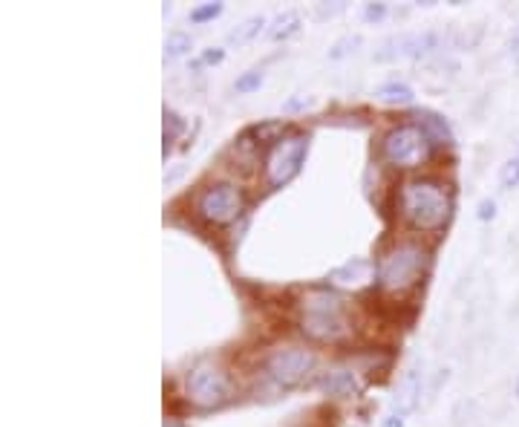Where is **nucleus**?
<instances>
[{
    "mask_svg": "<svg viewBox=\"0 0 519 427\" xmlns=\"http://www.w3.org/2000/svg\"><path fill=\"white\" fill-rule=\"evenodd\" d=\"M375 96L381 101H387V104H413L416 101V93L407 84H401V81H390V84L378 87Z\"/></svg>",
    "mask_w": 519,
    "mask_h": 427,
    "instance_id": "15",
    "label": "nucleus"
},
{
    "mask_svg": "<svg viewBox=\"0 0 519 427\" xmlns=\"http://www.w3.org/2000/svg\"><path fill=\"white\" fill-rule=\"evenodd\" d=\"M321 390L332 399H352L361 393V381L352 370L346 367H338V370H329L326 376L321 378Z\"/></svg>",
    "mask_w": 519,
    "mask_h": 427,
    "instance_id": "12",
    "label": "nucleus"
},
{
    "mask_svg": "<svg viewBox=\"0 0 519 427\" xmlns=\"http://www.w3.org/2000/svg\"><path fill=\"white\" fill-rule=\"evenodd\" d=\"M309 104H312L309 96H295V99H289L283 104V110H286V113H295V110H303V107H309Z\"/></svg>",
    "mask_w": 519,
    "mask_h": 427,
    "instance_id": "24",
    "label": "nucleus"
},
{
    "mask_svg": "<svg viewBox=\"0 0 519 427\" xmlns=\"http://www.w3.org/2000/svg\"><path fill=\"white\" fill-rule=\"evenodd\" d=\"M514 390H517V399H519V378H517V387H514Z\"/></svg>",
    "mask_w": 519,
    "mask_h": 427,
    "instance_id": "31",
    "label": "nucleus"
},
{
    "mask_svg": "<svg viewBox=\"0 0 519 427\" xmlns=\"http://www.w3.org/2000/svg\"><path fill=\"white\" fill-rule=\"evenodd\" d=\"M499 185H502L505 191L517 188L519 185V156L508 159V162L502 165V171H499Z\"/></svg>",
    "mask_w": 519,
    "mask_h": 427,
    "instance_id": "19",
    "label": "nucleus"
},
{
    "mask_svg": "<svg viewBox=\"0 0 519 427\" xmlns=\"http://www.w3.org/2000/svg\"><path fill=\"white\" fill-rule=\"evenodd\" d=\"M346 9V3H332V6H329V3H321V6H318V18H332V15H338V12H344Z\"/></svg>",
    "mask_w": 519,
    "mask_h": 427,
    "instance_id": "25",
    "label": "nucleus"
},
{
    "mask_svg": "<svg viewBox=\"0 0 519 427\" xmlns=\"http://www.w3.org/2000/svg\"><path fill=\"white\" fill-rule=\"evenodd\" d=\"M300 329L315 338V341H341L349 332V318H346V303L326 292L315 289L303 298V315H300Z\"/></svg>",
    "mask_w": 519,
    "mask_h": 427,
    "instance_id": "2",
    "label": "nucleus"
},
{
    "mask_svg": "<svg viewBox=\"0 0 519 427\" xmlns=\"http://www.w3.org/2000/svg\"><path fill=\"white\" fill-rule=\"evenodd\" d=\"M309 153V133H286L274 142L266 156V182L269 188H286L306 162Z\"/></svg>",
    "mask_w": 519,
    "mask_h": 427,
    "instance_id": "4",
    "label": "nucleus"
},
{
    "mask_svg": "<svg viewBox=\"0 0 519 427\" xmlns=\"http://www.w3.org/2000/svg\"><path fill=\"white\" fill-rule=\"evenodd\" d=\"M185 130V122L176 116V113H171V110H165V151L171 148V142Z\"/></svg>",
    "mask_w": 519,
    "mask_h": 427,
    "instance_id": "20",
    "label": "nucleus"
},
{
    "mask_svg": "<svg viewBox=\"0 0 519 427\" xmlns=\"http://www.w3.org/2000/svg\"><path fill=\"white\" fill-rule=\"evenodd\" d=\"M439 47V35L436 32H401L387 38L378 50L375 61H398V58H424Z\"/></svg>",
    "mask_w": 519,
    "mask_h": 427,
    "instance_id": "9",
    "label": "nucleus"
},
{
    "mask_svg": "<svg viewBox=\"0 0 519 427\" xmlns=\"http://www.w3.org/2000/svg\"><path fill=\"white\" fill-rule=\"evenodd\" d=\"M361 44V35H344L332 50H329V58H344L349 52H355V47Z\"/></svg>",
    "mask_w": 519,
    "mask_h": 427,
    "instance_id": "22",
    "label": "nucleus"
},
{
    "mask_svg": "<svg viewBox=\"0 0 519 427\" xmlns=\"http://www.w3.org/2000/svg\"><path fill=\"white\" fill-rule=\"evenodd\" d=\"M225 58L223 50H205L202 52V58H199V64H220Z\"/></svg>",
    "mask_w": 519,
    "mask_h": 427,
    "instance_id": "28",
    "label": "nucleus"
},
{
    "mask_svg": "<svg viewBox=\"0 0 519 427\" xmlns=\"http://www.w3.org/2000/svg\"><path fill=\"white\" fill-rule=\"evenodd\" d=\"M421 122H424V133H430L433 139H439V142H450V125H447L442 116H436V113H421Z\"/></svg>",
    "mask_w": 519,
    "mask_h": 427,
    "instance_id": "17",
    "label": "nucleus"
},
{
    "mask_svg": "<svg viewBox=\"0 0 519 427\" xmlns=\"http://www.w3.org/2000/svg\"><path fill=\"white\" fill-rule=\"evenodd\" d=\"M421 402V370L419 367H413V370H407L404 378L398 381L396 393H393V399H390V413H398V416H410Z\"/></svg>",
    "mask_w": 519,
    "mask_h": 427,
    "instance_id": "11",
    "label": "nucleus"
},
{
    "mask_svg": "<svg viewBox=\"0 0 519 427\" xmlns=\"http://www.w3.org/2000/svg\"><path fill=\"white\" fill-rule=\"evenodd\" d=\"M508 52H511V61L519 64V26L511 32V38H508Z\"/></svg>",
    "mask_w": 519,
    "mask_h": 427,
    "instance_id": "27",
    "label": "nucleus"
},
{
    "mask_svg": "<svg viewBox=\"0 0 519 427\" xmlns=\"http://www.w3.org/2000/svg\"><path fill=\"white\" fill-rule=\"evenodd\" d=\"M312 367H315V355L306 350V347L274 350L269 355V361H266V373L283 390H292L297 384H303V378L312 373Z\"/></svg>",
    "mask_w": 519,
    "mask_h": 427,
    "instance_id": "8",
    "label": "nucleus"
},
{
    "mask_svg": "<svg viewBox=\"0 0 519 427\" xmlns=\"http://www.w3.org/2000/svg\"><path fill=\"white\" fill-rule=\"evenodd\" d=\"M263 26H266V18L263 15H251V18H246V21H240V24L234 26L231 32H228V44L231 47H246V44H251L260 32H263Z\"/></svg>",
    "mask_w": 519,
    "mask_h": 427,
    "instance_id": "14",
    "label": "nucleus"
},
{
    "mask_svg": "<svg viewBox=\"0 0 519 427\" xmlns=\"http://www.w3.org/2000/svg\"><path fill=\"white\" fill-rule=\"evenodd\" d=\"M297 32H300V12H297V9H286V12H280L272 24H269V29H266L269 41H274V44L289 41V38L297 35Z\"/></svg>",
    "mask_w": 519,
    "mask_h": 427,
    "instance_id": "13",
    "label": "nucleus"
},
{
    "mask_svg": "<svg viewBox=\"0 0 519 427\" xmlns=\"http://www.w3.org/2000/svg\"><path fill=\"white\" fill-rule=\"evenodd\" d=\"M165 427H185L182 422H165Z\"/></svg>",
    "mask_w": 519,
    "mask_h": 427,
    "instance_id": "30",
    "label": "nucleus"
},
{
    "mask_svg": "<svg viewBox=\"0 0 519 427\" xmlns=\"http://www.w3.org/2000/svg\"><path fill=\"white\" fill-rule=\"evenodd\" d=\"M194 50V38L188 32H171L165 38V58H182Z\"/></svg>",
    "mask_w": 519,
    "mask_h": 427,
    "instance_id": "16",
    "label": "nucleus"
},
{
    "mask_svg": "<svg viewBox=\"0 0 519 427\" xmlns=\"http://www.w3.org/2000/svg\"><path fill=\"white\" fill-rule=\"evenodd\" d=\"M372 275H375L372 260H367V257H352L349 263L329 272V283L338 286V289H364L367 283H372Z\"/></svg>",
    "mask_w": 519,
    "mask_h": 427,
    "instance_id": "10",
    "label": "nucleus"
},
{
    "mask_svg": "<svg viewBox=\"0 0 519 427\" xmlns=\"http://www.w3.org/2000/svg\"><path fill=\"white\" fill-rule=\"evenodd\" d=\"M494 214H496L494 200H482V202H479V214H476L479 220H494Z\"/></svg>",
    "mask_w": 519,
    "mask_h": 427,
    "instance_id": "26",
    "label": "nucleus"
},
{
    "mask_svg": "<svg viewBox=\"0 0 519 427\" xmlns=\"http://www.w3.org/2000/svg\"><path fill=\"white\" fill-rule=\"evenodd\" d=\"M197 214L211 226H231L243 214V194L234 185H211L199 194Z\"/></svg>",
    "mask_w": 519,
    "mask_h": 427,
    "instance_id": "7",
    "label": "nucleus"
},
{
    "mask_svg": "<svg viewBox=\"0 0 519 427\" xmlns=\"http://www.w3.org/2000/svg\"><path fill=\"white\" fill-rule=\"evenodd\" d=\"M223 3H202V6H194L191 9V21L194 24H205V21H214V18H220L223 15Z\"/></svg>",
    "mask_w": 519,
    "mask_h": 427,
    "instance_id": "18",
    "label": "nucleus"
},
{
    "mask_svg": "<svg viewBox=\"0 0 519 427\" xmlns=\"http://www.w3.org/2000/svg\"><path fill=\"white\" fill-rule=\"evenodd\" d=\"M381 153L396 168H416L421 159L427 156V133L416 125L393 127L381 139Z\"/></svg>",
    "mask_w": 519,
    "mask_h": 427,
    "instance_id": "6",
    "label": "nucleus"
},
{
    "mask_svg": "<svg viewBox=\"0 0 519 427\" xmlns=\"http://www.w3.org/2000/svg\"><path fill=\"white\" fill-rule=\"evenodd\" d=\"M228 390H231L228 376H225L223 367H217L214 361H199L185 376V393L202 410L220 407L228 399Z\"/></svg>",
    "mask_w": 519,
    "mask_h": 427,
    "instance_id": "5",
    "label": "nucleus"
},
{
    "mask_svg": "<svg viewBox=\"0 0 519 427\" xmlns=\"http://www.w3.org/2000/svg\"><path fill=\"white\" fill-rule=\"evenodd\" d=\"M453 211L450 194L436 179H410L401 188V217L419 231H439Z\"/></svg>",
    "mask_w": 519,
    "mask_h": 427,
    "instance_id": "1",
    "label": "nucleus"
},
{
    "mask_svg": "<svg viewBox=\"0 0 519 427\" xmlns=\"http://www.w3.org/2000/svg\"><path fill=\"white\" fill-rule=\"evenodd\" d=\"M384 15H387V3H367V6H364V21H367V24L384 21Z\"/></svg>",
    "mask_w": 519,
    "mask_h": 427,
    "instance_id": "23",
    "label": "nucleus"
},
{
    "mask_svg": "<svg viewBox=\"0 0 519 427\" xmlns=\"http://www.w3.org/2000/svg\"><path fill=\"white\" fill-rule=\"evenodd\" d=\"M263 84V73L260 70H248L246 76H240L234 81V90L237 93H251V90H257Z\"/></svg>",
    "mask_w": 519,
    "mask_h": 427,
    "instance_id": "21",
    "label": "nucleus"
},
{
    "mask_svg": "<svg viewBox=\"0 0 519 427\" xmlns=\"http://www.w3.org/2000/svg\"><path fill=\"white\" fill-rule=\"evenodd\" d=\"M407 425V416H398V413H387L381 427H404Z\"/></svg>",
    "mask_w": 519,
    "mask_h": 427,
    "instance_id": "29",
    "label": "nucleus"
},
{
    "mask_svg": "<svg viewBox=\"0 0 519 427\" xmlns=\"http://www.w3.org/2000/svg\"><path fill=\"white\" fill-rule=\"evenodd\" d=\"M427 269V252L416 243H401L393 252L384 254L378 266V280L387 292H407L413 289Z\"/></svg>",
    "mask_w": 519,
    "mask_h": 427,
    "instance_id": "3",
    "label": "nucleus"
}]
</instances>
